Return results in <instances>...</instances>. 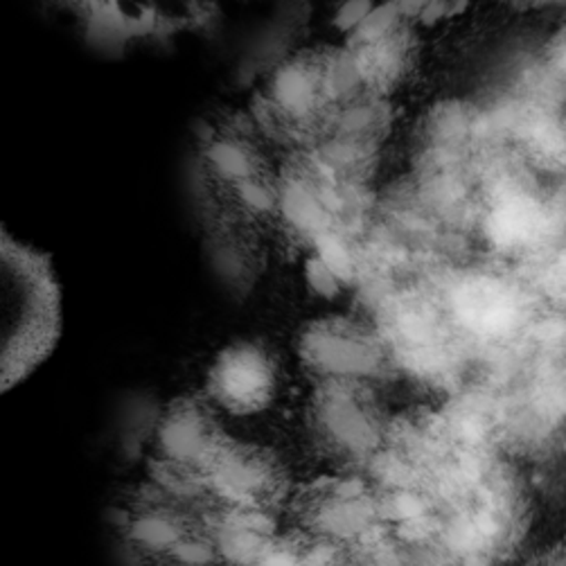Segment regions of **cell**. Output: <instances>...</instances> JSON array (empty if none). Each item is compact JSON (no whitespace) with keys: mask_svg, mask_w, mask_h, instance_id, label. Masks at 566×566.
<instances>
[{"mask_svg":"<svg viewBox=\"0 0 566 566\" xmlns=\"http://www.w3.org/2000/svg\"><path fill=\"white\" fill-rule=\"evenodd\" d=\"M60 325L50 262L0 229V395L52 353Z\"/></svg>","mask_w":566,"mask_h":566,"instance_id":"obj_1","label":"cell"},{"mask_svg":"<svg viewBox=\"0 0 566 566\" xmlns=\"http://www.w3.org/2000/svg\"><path fill=\"white\" fill-rule=\"evenodd\" d=\"M301 357L305 366L325 381H366L381 375L392 355L379 325L359 318L329 316L312 323L303 332Z\"/></svg>","mask_w":566,"mask_h":566,"instance_id":"obj_2","label":"cell"},{"mask_svg":"<svg viewBox=\"0 0 566 566\" xmlns=\"http://www.w3.org/2000/svg\"><path fill=\"white\" fill-rule=\"evenodd\" d=\"M413 28L390 0H381L361 25L348 34L346 52L373 93L386 95L407 77L418 54Z\"/></svg>","mask_w":566,"mask_h":566,"instance_id":"obj_3","label":"cell"},{"mask_svg":"<svg viewBox=\"0 0 566 566\" xmlns=\"http://www.w3.org/2000/svg\"><path fill=\"white\" fill-rule=\"evenodd\" d=\"M208 388L231 413L262 411L277 388L275 361L255 344H238L219 355L208 375Z\"/></svg>","mask_w":566,"mask_h":566,"instance_id":"obj_4","label":"cell"},{"mask_svg":"<svg viewBox=\"0 0 566 566\" xmlns=\"http://www.w3.org/2000/svg\"><path fill=\"white\" fill-rule=\"evenodd\" d=\"M321 431L350 451H366L377 440V409L364 381L329 379L314 398Z\"/></svg>","mask_w":566,"mask_h":566,"instance_id":"obj_5","label":"cell"},{"mask_svg":"<svg viewBox=\"0 0 566 566\" xmlns=\"http://www.w3.org/2000/svg\"><path fill=\"white\" fill-rule=\"evenodd\" d=\"M206 472L223 496L240 503H255L260 496H269L277 483V470L262 451L229 440H223Z\"/></svg>","mask_w":566,"mask_h":566,"instance_id":"obj_6","label":"cell"},{"mask_svg":"<svg viewBox=\"0 0 566 566\" xmlns=\"http://www.w3.org/2000/svg\"><path fill=\"white\" fill-rule=\"evenodd\" d=\"M223 440L212 416L195 402L175 405L160 429V444L169 459L186 465H201L203 470L214 459Z\"/></svg>","mask_w":566,"mask_h":566,"instance_id":"obj_7","label":"cell"},{"mask_svg":"<svg viewBox=\"0 0 566 566\" xmlns=\"http://www.w3.org/2000/svg\"><path fill=\"white\" fill-rule=\"evenodd\" d=\"M260 163V154L238 136H221L208 149V165L212 172L235 188L255 177H264Z\"/></svg>","mask_w":566,"mask_h":566,"instance_id":"obj_8","label":"cell"},{"mask_svg":"<svg viewBox=\"0 0 566 566\" xmlns=\"http://www.w3.org/2000/svg\"><path fill=\"white\" fill-rule=\"evenodd\" d=\"M413 25H438L465 12L472 0H390Z\"/></svg>","mask_w":566,"mask_h":566,"instance_id":"obj_9","label":"cell"},{"mask_svg":"<svg viewBox=\"0 0 566 566\" xmlns=\"http://www.w3.org/2000/svg\"><path fill=\"white\" fill-rule=\"evenodd\" d=\"M307 280L312 290L318 294V296H325V298H332L336 296L338 292H342L346 285L342 280H338L329 266L314 253L310 260H307Z\"/></svg>","mask_w":566,"mask_h":566,"instance_id":"obj_10","label":"cell"},{"mask_svg":"<svg viewBox=\"0 0 566 566\" xmlns=\"http://www.w3.org/2000/svg\"><path fill=\"white\" fill-rule=\"evenodd\" d=\"M377 0H346V3L336 10V28L346 32V34H353L361 21L375 10Z\"/></svg>","mask_w":566,"mask_h":566,"instance_id":"obj_11","label":"cell"},{"mask_svg":"<svg viewBox=\"0 0 566 566\" xmlns=\"http://www.w3.org/2000/svg\"><path fill=\"white\" fill-rule=\"evenodd\" d=\"M546 66L555 84L566 88V25L548 41Z\"/></svg>","mask_w":566,"mask_h":566,"instance_id":"obj_12","label":"cell"},{"mask_svg":"<svg viewBox=\"0 0 566 566\" xmlns=\"http://www.w3.org/2000/svg\"><path fill=\"white\" fill-rule=\"evenodd\" d=\"M136 535H138L143 542L151 544V546H165V544H172V542L177 539L172 524L160 520V517L143 520V522L136 526Z\"/></svg>","mask_w":566,"mask_h":566,"instance_id":"obj_13","label":"cell"},{"mask_svg":"<svg viewBox=\"0 0 566 566\" xmlns=\"http://www.w3.org/2000/svg\"><path fill=\"white\" fill-rule=\"evenodd\" d=\"M515 8L522 10H553V8H566V0H505Z\"/></svg>","mask_w":566,"mask_h":566,"instance_id":"obj_14","label":"cell"},{"mask_svg":"<svg viewBox=\"0 0 566 566\" xmlns=\"http://www.w3.org/2000/svg\"><path fill=\"white\" fill-rule=\"evenodd\" d=\"M463 566H490V564H488V559H485L483 555H479V553H468L465 559H463Z\"/></svg>","mask_w":566,"mask_h":566,"instance_id":"obj_15","label":"cell"}]
</instances>
